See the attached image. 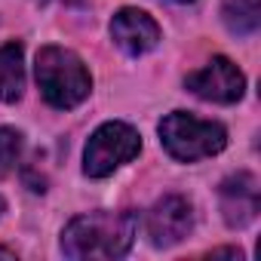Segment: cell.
Listing matches in <instances>:
<instances>
[{
    "mask_svg": "<svg viewBox=\"0 0 261 261\" xmlns=\"http://www.w3.org/2000/svg\"><path fill=\"white\" fill-rule=\"evenodd\" d=\"M139 233L136 212H86L65 224L62 252L68 258H120L133 249Z\"/></svg>",
    "mask_w": 261,
    "mask_h": 261,
    "instance_id": "cell-1",
    "label": "cell"
},
{
    "mask_svg": "<svg viewBox=\"0 0 261 261\" xmlns=\"http://www.w3.org/2000/svg\"><path fill=\"white\" fill-rule=\"evenodd\" d=\"M34 77L46 105L59 111H71L92 92V77L83 59L65 46H43L34 62Z\"/></svg>",
    "mask_w": 261,
    "mask_h": 261,
    "instance_id": "cell-2",
    "label": "cell"
},
{
    "mask_svg": "<svg viewBox=\"0 0 261 261\" xmlns=\"http://www.w3.org/2000/svg\"><path fill=\"white\" fill-rule=\"evenodd\" d=\"M160 142L169 157L181 163H197L224 151L227 129L215 120H200L188 111H172L160 120Z\"/></svg>",
    "mask_w": 261,
    "mask_h": 261,
    "instance_id": "cell-3",
    "label": "cell"
},
{
    "mask_svg": "<svg viewBox=\"0 0 261 261\" xmlns=\"http://www.w3.org/2000/svg\"><path fill=\"white\" fill-rule=\"evenodd\" d=\"M142 151V136L123 120H108L101 123L86 142L83 151V172L89 178H105L123 163L136 160Z\"/></svg>",
    "mask_w": 261,
    "mask_h": 261,
    "instance_id": "cell-4",
    "label": "cell"
},
{
    "mask_svg": "<svg viewBox=\"0 0 261 261\" xmlns=\"http://www.w3.org/2000/svg\"><path fill=\"white\" fill-rule=\"evenodd\" d=\"M185 83H188V89H191L197 98L215 101V105H233V101H240L243 92H246V77H243V71H240L230 59H224V56H215V59L206 62L200 71L188 74Z\"/></svg>",
    "mask_w": 261,
    "mask_h": 261,
    "instance_id": "cell-5",
    "label": "cell"
},
{
    "mask_svg": "<svg viewBox=\"0 0 261 261\" xmlns=\"http://www.w3.org/2000/svg\"><path fill=\"white\" fill-rule=\"evenodd\" d=\"M145 230H148L151 246L169 249L194 230V206L181 194H166L148 209Z\"/></svg>",
    "mask_w": 261,
    "mask_h": 261,
    "instance_id": "cell-6",
    "label": "cell"
},
{
    "mask_svg": "<svg viewBox=\"0 0 261 261\" xmlns=\"http://www.w3.org/2000/svg\"><path fill=\"white\" fill-rule=\"evenodd\" d=\"M218 203L227 227H246L258 218L261 209V194H258V178L252 172H237L221 181L218 188Z\"/></svg>",
    "mask_w": 261,
    "mask_h": 261,
    "instance_id": "cell-7",
    "label": "cell"
},
{
    "mask_svg": "<svg viewBox=\"0 0 261 261\" xmlns=\"http://www.w3.org/2000/svg\"><path fill=\"white\" fill-rule=\"evenodd\" d=\"M111 37L126 56H145L160 43V25L136 7H123L111 19Z\"/></svg>",
    "mask_w": 261,
    "mask_h": 261,
    "instance_id": "cell-8",
    "label": "cell"
},
{
    "mask_svg": "<svg viewBox=\"0 0 261 261\" xmlns=\"http://www.w3.org/2000/svg\"><path fill=\"white\" fill-rule=\"evenodd\" d=\"M25 92V53L22 43L0 46V101H19Z\"/></svg>",
    "mask_w": 261,
    "mask_h": 261,
    "instance_id": "cell-9",
    "label": "cell"
},
{
    "mask_svg": "<svg viewBox=\"0 0 261 261\" xmlns=\"http://www.w3.org/2000/svg\"><path fill=\"white\" fill-rule=\"evenodd\" d=\"M221 22L237 37L255 34L261 22V0H221Z\"/></svg>",
    "mask_w": 261,
    "mask_h": 261,
    "instance_id": "cell-10",
    "label": "cell"
},
{
    "mask_svg": "<svg viewBox=\"0 0 261 261\" xmlns=\"http://www.w3.org/2000/svg\"><path fill=\"white\" fill-rule=\"evenodd\" d=\"M22 148H25V139H22L19 129L0 126V175H7L10 169H16V163L22 157Z\"/></svg>",
    "mask_w": 261,
    "mask_h": 261,
    "instance_id": "cell-11",
    "label": "cell"
},
{
    "mask_svg": "<svg viewBox=\"0 0 261 261\" xmlns=\"http://www.w3.org/2000/svg\"><path fill=\"white\" fill-rule=\"evenodd\" d=\"M0 258H16V252L13 249H0Z\"/></svg>",
    "mask_w": 261,
    "mask_h": 261,
    "instance_id": "cell-12",
    "label": "cell"
},
{
    "mask_svg": "<svg viewBox=\"0 0 261 261\" xmlns=\"http://www.w3.org/2000/svg\"><path fill=\"white\" fill-rule=\"evenodd\" d=\"M4 209H7V203H4V197H0V215H4Z\"/></svg>",
    "mask_w": 261,
    "mask_h": 261,
    "instance_id": "cell-13",
    "label": "cell"
},
{
    "mask_svg": "<svg viewBox=\"0 0 261 261\" xmlns=\"http://www.w3.org/2000/svg\"><path fill=\"white\" fill-rule=\"evenodd\" d=\"M62 4H83V0H62Z\"/></svg>",
    "mask_w": 261,
    "mask_h": 261,
    "instance_id": "cell-14",
    "label": "cell"
},
{
    "mask_svg": "<svg viewBox=\"0 0 261 261\" xmlns=\"http://www.w3.org/2000/svg\"><path fill=\"white\" fill-rule=\"evenodd\" d=\"M175 4H188V0H175Z\"/></svg>",
    "mask_w": 261,
    "mask_h": 261,
    "instance_id": "cell-15",
    "label": "cell"
}]
</instances>
